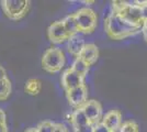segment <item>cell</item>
<instances>
[{"label": "cell", "mask_w": 147, "mask_h": 132, "mask_svg": "<svg viewBox=\"0 0 147 132\" xmlns=\"http://www.w3.org/2000/svg\"><path fill=\"white\" fill-rule=\"evenodd\" d=\"M41 64L45 72L51 74L58 73L65 65V54L58 47H51L44 52Z\"/></svg>", "instance_id": "3"}, {"label": "cell", "mask_w": 147, "mask_h": 132, "mask_svg": "<svg viewBox=\"0 0 147 132\" xmlns=\"http://www.w3.org/2000/svg\"><path fill=\"white\" fill-rule=\"evenodd\" d=\"M142 33H143V37H144V40L147 42V21L144 22L143 25H142V29H141Z\"/></svg>", "instance_id": "23"}, {"label": "cell", "mask_w": 147, "mask_h": 132, "mask_svg": "<svg viewBox=\"0 0 147 132\" xmlns=\"http://www.w3.org/2000/svg\"><path fill=\"white\" fill-rule=\"evenodd\" d=\"M47 37L53 43H61L65 40H68V35L61 21H56L49 25L47 29Z\"/></svg>", "instance_id": "9"}, {"label": "cell", "mask_w": 147, "mask_h": 132, "mask_svg": "<svg viewBox=\"0 0 147 132\" xmlns=\"http://www.w3.org/2000/svg\"><path fill=\"white\" fill-rule=\"evenodd\" d=\"M1 3L5 14L11 20L22 19L30 7L29 0H3Z\"/></svg>", "instance_id": "5"}, {"label": "cell", "mask_w": 147, "mask_h": 132, "mask_svg": "<svg viewBox=\"0 0 147 132\" xmlns=\"http://www.w3.org/2000/svg\"><path fill=\"white\" fill-rule=\"evenodd\" d=\"M120 132H140L137 123L133 121V120H127L125 122H123L121 128H120Z\"/></svg>", "instance_id": "18"}, {"label": "cell", "mask_w": 147, "mask_h": 132, "mask_svg": "<svg viewBox=\"0 0 147 132\" xmlns=\"http://www.w3.org/2000/svg\"><path fill=\"white\" fill-rule=\"evenodd\" d=\"M77 22L79 32L82 33H92L96 30L98 24V18L96 12L90 8H81L74 14Z\"/></svg>", "instance_id": "4"}, {"label": "cell", "mask_w": 147, "mask_h": 132, "mask_svg": "<svg viewBox=\"0 0 147 132\" xmlns=\"http://www.w3.org/2000/svg\"><path fill=\"white\" fill-rule=\"evenodd\" d=\"M11 94V83L8 78L0 81V101H5Z\"/></svg>", "instance_id": "17"}, {"label": "cell", "mask_w": 147, "mask_h": 132, "mask_svg": "<svg viewBox=\"0 0 147 132\" xmlns=\"http://www.w3.org/2000/svg\"><path fill=\"white\" fill-rule=\"evenodd\" d=\"M24 90L26 94L31 95V96H36L42 90V82L37 78H30L25 83Z\"/></svg>", "instance_id": "15"}, {"label": "cell", "mask_w": 147, "mask_h": 132, "mask_svg": "<svg viewBox=\"0 0 147 132\" xmlns=\"http://www.w3.org/2000/svg\"><path fill=\"white\" fill-rule=\"evenodd\" d=\"M0 123H6V113L0 108Z\"/></svg>", "instance_id": "26"}, {"label": "cell", "mask_w": 147, "mask_h": 132, "mask_svg": "<svg viewBox=\"0 0 147 132\" xmlns=\"http://www.w3.org/2000/svg\"><path fill=\"white\" fill-rule=\"evenodd\" d=\"M85 40L84 38L79 35V34H76V35H73V37H70V38H68L67 40V49H68V52L74 55V56L78 57L79 56V54L81 53V51L82 49L85 47Z\"/></svg>", "instance_id": "12"}, {"label": "cell", "mask_w": 147, "mask_h": 132, "mask_svg": "<svg viewBox=\"0 0 147 132\" xmlns=\"http://www.w3.org/2000/svg\"><path fill=\"white\" fill-rule=\"evenodd\" d=\"M78 57H79L80 60H82L85 63L88 64L89 66H91V65H93V64L98 61L99 58L98 46L93 43L86 44Z\"/></svg>", "instance_id": "11"}, {"label": "cell", "mask_w": 147, "mask_h": 132, "mask_svg": "<svg viewBox=\"0 0 147 132\" xmlns=\"http://www.w3.org/2000/svg\"><path fill=\"white\" fill-rule=\"evenodd\" d=\"M61 83L63 88L66 91H68L70 89H74V88L84 85V77L78 75L77 73H75L71 68H68L63 73Z\"/></svg>", "instance_id": "8"}, {"label": "cell", "mask_w": 147, "mask_h": 132, "mask_svg": "<svg viewBox=\"0 0 147 132\" xmlns=\"http://www.w3.org/2000/svg\"><path fill=\"white\" fill-rule=\"evenodd\" d=\"M63 22V25H64V29L67 33L68 38L73 37V35H76L79 33V30H78V26H77V22L75 20V17L74 14H69L67 17H65L64 19L61 20Z\"/></svg>", "instance_id": "14"}, {"label": "cell", "mask_w": 147, "mask_h": 132, "mask_svg": "<svg viewBox=\"0 0 147 132\" xmlns=\"http://www.w3.org/2000/svg\"><path fill=\"white\" fill-rule=\"evenodd\" d=\"M75 132H92V127H91V125H89V126L75 130Z\"/></svg>", "instance_id": "24"}, {"label": "cell", "mask_w": 147, "mask_h": 132, "mask_svg": "<svg viewBox=\"0 0 147 132\" xmlns=\"http://www.w3.org/2000/svg\"><path fill=\"white\" fill-rule=\"evenodd\" d=\"M82 111L86 114L87 119L90 125H94L100 122L101 114H102V107L100 102L97 100H87L86 104L81 107Z\"/></svg>", "instance_id": "7"}, {"label": "cell", "mask_w": 147, "mask_h": 132, "mask_svg": "<svg viewBox=\"0 0 147 132\" xmlns=\"http://www.w3.org/2000/svg\"><path fill=\"white\" fill-rule=\"evenodd\" d=\"M92 132H110L108 130V128L102 123V121H100L98 123L92 125Z\"/></svg>", "instance_id": "20"}, {"label": "cell", "mask_w": 147, "mask_h": 132, "mask_svg": "<svg viewBox=\"0 0 147 132\" xmlns=\"http://www.w3.org/2000/svg\"><path fill=\"white\" fill-rule=\"evenodd\" d=\"M113 8V12L119 14L121 18L127 21L129 23L135 25V26H140L144 23L143 16L140 6L137 5V2H125V1H114L112 3Z\"/></svg>", "instance_id": "2"}, {"label": "cell", "mask_w": 147, "mask_h": 132, "mask_svg": "<svg viewBox=\"0 0 147 132\" xmlns=\"http://www.w3.org/2000/svg\"><path fill=\"white\" fill-rule=\"evenodd\" d=\"M102 123L110 132H117L122 126V114L119 110H111L102 119Z\"/></svg>", "instance_id": "10"}, {"label": "cell", "mask_w": 147, "mask_h": 132, "mask_svg": "<svg viewBox=\"0 0 147 132\" xmlns=\"http://www.w3.org/2000/svg\"><path fill=\"white\" fill-rule=\"evenodd\" d=\"M54 129H55V123L49 120L42 121L36 127L37 132H54Z\"/></svg>", "instance_id": "19"}, {"label": "cell", "mask_w": 147, "mask_h": 132, "mask_svg": "<svg viewBox=\"0 0 147 132\" xmlns=\"http://www.w3.org/2000/svg\"><path fill=\"white\" fill-rule=\"evenodd\" d=\"M0 132H8L6 123H0Z\"/></svg>", "instance_id": "27"}, {"label": "cell", "mask_w": 147, "mask_h": 132, "mask_svg": "<svg viewBox=\"0 0 147 132\" xmlns=\"http://www.w3.org/2000/svg\"><path fill=\"white\" fill-rule=\"evenodd\" d=\"M89 65L87 63H85L82 60H80L79 57H76V60L73 62V65H71V67L70 68L73 69L75 73H77L78 75L82 76L84 78H85V76L88 74V72H89Z\"/></svg>", "instance_id": "16"}, {"label": "cell", "mask_w": 147, "mask_h": 132, "mask_svg": "<svg viewBox=\"0 0 147 132\" xmlns=\"http://www.w3.org/2000/svg\"><path fill=\"white\" fill-rule=\"evenodd\" d=\"M70 122H71V126L74 127L75 130L90 125L88 119H87L86 114L82 111L81 108H78V109H76V110L74 111L73 114H71V117H70Z\"/></svg>", "instance_id": "13"}, {"label": "cell", "mask_w": 147, "mask_h": 132, "mask_svg": "<svg viewBox=\"0 0 147 132\" xmlns=\"http://www.w3.org/2000/svg\"><path fill=\"white\" fill-rule=\"evenodd\" d=\"M137 5L140 6L141 8V11H142V16H143V20L144 22L147 21V1H136Z\"/></svg>", "instance_id": "21"}, {"label": "cell", "mask_w": 147, "mask_h": 132, "mask_svg": "<svg viewBox=\"0 0 147 132\" xmlns=\"http://www.w3.org/2000/svg\"><path fill=\"white\" fill-rule=\"evenodd\" d=\"M66 96H67V100L69 105L78 109L86 104L87 99H88V89H87L86 85L84 84L79 87H76L66 91Z\"/></svg>", "instance_id": "6"}, {"label": "cell", "mask_w": 147, "mask_h": 132, "mask_svg": "<svg viewBox=\"0 0 147 132\" xmlns=\"http://www.w3.org/2000/svg\"><path fill=\"white\" fill-rule=\"evenodd\" d=\"M7 78V73H6V69L3 68L1 65H0V81H2V79H5Z\"/></svg>", "instance_id": "25"}, {"label": "cell", "mask_w": 147, "mask_h": 132, "mask_svg": "<svg viewBox=\"0 0 147 132\" xmlns=\"http://www.w3.org/2000/svg\"><path fill=\"white\" fill-rule=\"evenodd\" d=\"M25 132H37L36 128H30V129H28Z\"/></svg>", "instance_id": "28"}, {"label": "cell", "mask_w": 147, "mask_h": 132, "mask_svg": "<svg viewBox=\"0 0 147 132\" xmlns=\"http://www.w3.org/2000/svg\"><path fill=\"white\" fill-rule=\"evenodd\" d=\"M54 132H68V130H67V128L64 126L63 123H55Z\"/></svg>", "instance_id": "22"}, {"label": "cell", "mask_w": 147, "mask_h": 132, "mask_svg": "<svg viewBox=\"0 0 147 132\" xmlns=\"http://www.w3.org/2000/svg\"><path fill=\"white\" fill-rule=\"evenodd\" d=\"M142 28L135 26L121 18L119 14L112 12L104 19V31L114 40H123L135 35L141 31Z\"/></svg>", "instance_id": "1"}]
</instances>
